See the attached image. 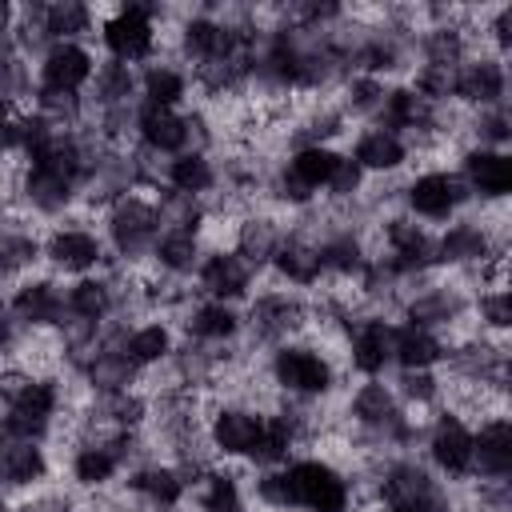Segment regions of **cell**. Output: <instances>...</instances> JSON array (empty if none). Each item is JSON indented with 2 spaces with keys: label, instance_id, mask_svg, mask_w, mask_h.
Returning <instances> with one entry per match:
<instances>
[{
  "label": "cell",
  "instance_id": "6da1fadb",
  "mask_svg": "<svg viewBox=\"0 0 512 512\" xmlns=\"http://www.w3.org/2000/svg\"><path fill=\"white\" fill-rule=\"evenodd\" d=\"M264 372L280 396H296V400H328L340 380L332 352L304 344V340L276 344L264 360Z\"/></svg>",
  "mask_w": 512,
  "mask_h": 512
},
{
  "label": "cell",
  "instance_id": "7a4b0ae2",
  "mask_svg": "<svg viewBox=\"0 0 512 512\" xmlns=\"http://www.w3.org/2000/svg\"><path fill=\"white\" fill-rule=\"evenodd\" d=\"M156 236H160V208L156 196H148L144 188H132L104 208V244L120 264L140 268L152 256Z\"/></svg>",
  "mask_w": 512,
  "mask_h": 512
},
{
  "label": "cell",
  "instance_id": "3957f363",
  "mask_svg": "<svg viewBox=\"0 0 512 512\" xmlns=\"http://www.w3.org/2000/svg\"><path fill=\"white\" fill-rule=\"evenodd\" d=\"M308 328V296L296 292V288H260L248 296V308H244V336L248 348H276V344H288V340H300Z\"/></svg>",
  "mask_w": 512,
  "mask_h": 512
},
{
  "label": "cell",
  "instance_id": "277c9868",
  "mask_svg": "<svg viewBox=\"0 0 512 512\" xmlns=\"http://www.w3.org/2000/svg\"><path fill=\"white\" fill-rule=\"evenodd\" d=\"M160 24H164V4H120L100 20V44L108 48V60L120 64H148L156 60L160 44Z\"/></svg>",
  "mask_w": 512,
  "mask_h": 512
},
{
  "label": "cell",
  "instance_id": "5b68a950",
  "mask_svg": "<svg viewBox=\"0 0 512 512\" xmlns=\"http://www.w3.org/2000/svg\"><path fill=\"white\" fill-rule=\"evenodd\" d=\"M284 480L292 512H352V484L324 456H292Z\"/></svg>",
  "mask_w": 512,
  "mask_h": 512
},
{
  "label": "cell",
  "instance_id": "8992f818",
  "mask_svg": "<svg viewBox=\"0 0 512 512\" xmlns=\"http://www.w3.org/2000/svg\"><path fill=\"white\" fill-rule=\"evenodd\" d=\"M372 236L380 240V252H372V256H384L396 276L412 280V276L440 272L436 268V232H428L424 224H416L408 212L380 216L372 224Z\"/></svg>",
  "mask_w": 512,
  "mask_h": 512
},
{
  "label": "cell",
  "instance_id": "52a82bcc",
  "mask_svg": "<svg viewBox=\"0 0 512 512\" xmlns=\"http://www.w3.org/2000/svg\"><path fill=\"white\" fill-rule=\"evenodd\" d=\"M464 208H472V192L456 168H424L404 180V212L412 220L448 224L464 216Z\"/></svg>",
  "mask_w": 512,
  "mask_h": 512
},
{
  "label": "cell",
  "instance_id": "ba28073f",
  "mask_svg": "<svg viewBox=\"0 0 512 512\" xmlns=\"http://www.w3.org/2000/svg\"><path fill=\"white\" fill-rule=\"evenodd\" d=\"M40 256L52 272L64 276H92L104 268L108 260V244L104 236H96L88 224L80 220H56L44 236H40Z\"/></svg>",
  "mask_w": 512,
  "mask_h": 512
},
{
  "label": "cell",
  "instance_id": "9c48e42d",
  "mask_svg": "<svg viewBox=\"0 0 512 512\" xmlns=\"http://www.w3.org/2000/svg\"><path fill=\"white\" fill-rule=\"evenodd\" d=\"M424 456L428 468L444 480V484H464L472 480V424L448 408H440L428 420L424 432Z\"/></svg>",
  "mask_w": 512,
  "mask_h": 512
},
{
  "label": "cell",
  "instance_id": "30bf717a",
  "mask_svg": "<svg viewBox=\"0 0 512 512\" xmlns=\"http://www.w3.org/2000/svg\"><path fill=\"white\" fill-rule=\"evenodd\" d=\"M504 252H508V244L480 216H456L436 236V268H448V272L480 268L484 260L504 256Z\"/></svg>",
  "mask_w": 512,
  "mask_h": 512
},
{
  "label": "cell",
  "instance_id": "8fae6325",
  "mask_svg": "<svg viewBox=\"0 0 512 512\" xmlns=\"http://www.w3.org/2000/svg\"><path fill=\"white\" fill-rule=\"evenodd\" d=\"M452 104H460L468 112L508 104V64L492 52H472L452 72Z\"/></svg>",
  "mask_w": 512,
  "mask_h": 512
},
{
  "label": "cell",
  "instance_id": "7c38bea8",
  "mask_svg": "<svg viewBox=\"0 0 512 512\" xmlns=\"http://www.w3.org/2000/svg\"><path fill=\"white\" fill-rule=\"evenodd\" d=\"M260 428H264V412L252 408V404H236V400H224L208 424H204V436L212 444V452L220 460H248L256 440H260Z\"/></svg>",
  "mask_w": 512,
  "mask_h": 512
},
{
  "label": "cell",
  "instance_id": "4fadbf2b",
  "mask_svg": "<svg viewBox=\"0 0 512 512\" xmlns=\"http://www.w3.org/2000/svg\"><path fill=\"white\" fill-rule=\"evenodd\" d=\"M460 180L472 192V204H500L512 192V156L508 148H460Z\"/></svg>",
  "mask_w": 512,
  "mask_h": 512
},
{
  "label": "cell",
  "instance_id": "5bb4252c",
  "mask_svg": "<svg viewBox=\"0 0 512 512\" xmlns=\"http://www.w3.org/2000/svg\"><path fill=\"white\" fill-rule=\"evenodd\" d=\"M256 288V272L232 252V248H208L200 268H196V292L204 300H220V304H240L248 300Z\"/></svg>",
  "mask_w": 512,
  "mask_h": 512
},
{
  "label": "cell",
  "instance_id": "9a60e30c",
  "mask_svg": "<svg viewBox=\"0 0 512 512\" xmlns=\"http://www.w3.org/2000/svg\"><path fill=\"white\" fill-rule=\"evenodd\" d=\"M8 308H12L20 328H60V320H64V288L56 284V276L28 272V276H20L12 284Z\"/></svg>",
  "mask_w": 512,
  "mask_h": 512
},
{
  "label": "cell",
  "instance_id": "2e32d148",
  "mask_svg": "<svg viewBox=\"0 0 512 512\" xmlns=\"http://www.w3.org/2000/svg\"><path fill=\"white\" fill-rule=\"evenodd\" d=\"M344 360L364 380H380L392 368V320L388 316H360L344 336Z\"/></svg>",
  "mask_w": 512,
  "mask_h": 512
},
{
  "label": "cell",
  "instance_id": "e0dca14e",
  "mask_svg": "<svg viewBox=\"0 0 512 512\" xmlns=\"http://www.w3.org/2000/svg\"><path fill=\"white\" fill-rule=\"evenodd\" d=\"M124 492L144 512H176L188 496V484L168 460H144V464L124 472Z\"/></svg>",
  "mask_w": 512,
  "mask_h": 512
},
{
  "label": "cell",
  "instance_id": "ac0fdd59",
  "mask_svg": "<svg viewBox=\"0 0 512 512\" xmlns=\"http://www.w3.org/2000/svg\"><path fill=\"white\" fill-rule=\"evenodd\" d=\"M52 456L32 440H0V488L4 496H32L48 484Z\"/></svg>",
  "mask_w": 512,
  "mask_h": 512
},
{
  "label": "cell",
  "instance_id": "d6986e66",
  "mask_svg": "<svg viewBox=\"0 0 512 512\" xmlns=\"http://www.w3.org/2000/svg\"><path fill=\"white\" fill-rule=\"evenodd\" d=\"M92 72H96V56L84 40L80 44L76 40L48 44V52L36 60V84L56 88V92H84Z\"/></svg>",
  "mask_w": 512,
  "mask_h": 512
},
{
  "label": "cell",
  "instance_id": "ffe728a7",
  "mask_svg": "<svg viewBox=\"0 0 512 512\" xmlns=\"http://www.w3.org/2000/svg\"><path fill=\"white\" fill-rule=\"evenodd\" d=\"M512 476V420L484 416L472 428V480H508Z\"/></svg>",
  "mask_w": 512,
  "mask_h": 512
},
{
  "label": "cell",
  "instance_id": "44dd1931",
  "mask_svg": "<svg viewBox=\"0 0 512 512\" xmlns=\"http://www.w3.org/2000/svg\"><path fill=\"white\" fill-rule=\"evenodd\" d=\"M284 232H288V228H284L272 212L252 208V212H244V216L236 220L232 252L260 276V272H268V264H272V256H276V248H280V240H284Z\"/></svg>",
  "mask_w": 512,
  "mask_h": 512
},
{
  "label": "cell",
  "instance_id": "7402d4cb",
  "mask_svg": "<svg viewBox=\"0 0 512 512\" xmlns=\"http://www.w3.org/2000/svg\"><path fill=\"white\" fill-rule=\"evenodd\" d=\"M180 328L196 344H232L244 336V312L236 304H220V300L200 296L180 312Z\"/></svg>",
  "mask_w": 512,
  "mask_h": 512
},
{
  "label": "cell",
  "instance_id": "603a6c76",
  "mask_svg": "<svg viewBox=\"0 0 512 512\" xmlns=\"http://www.w3.org/2000/svg\"><path fill=\"white\" fill-rule=\"evenodd\" d=\"M136 144L156 156L188 152V116L180 108H156L136 100Z\"/></svg>",
  "mask_w": 512,
  "mask_h": 512
},
{
  "label": "cell",
  "instance_id": "cb8c5ba5",
  "mask_svg": "<svg viewBox=\"0 0 512 512\" xmlns=\"http://www.w3.org/2000/svg\"><path fill=\"white\" fill-rule=\"evenodd\" d=\"M76 204H80V192H76L68 180H60V176H52V172H44V168H32V164L24 168L16 208H24L28 216L60 220L64 212H76Z\"/></svg>",
  "mask_w": 512,
  "mask_h": 512
},
{
  "label": "cell",
  "instance_id": "d4e9b609",
  "mask_svg": "<svg viewBox=\"0 0 512 512\" xmlns=\"http://www.w3.org/2000/svg\"><path fill=\"white\" fill-rule=\"evenodd\" d=\"M348 160H352L364 176H400L404 164H408V144H404L396 132L368 124V128L352 140Z\"/></svg>",
  "mask_w": 512,
  "mask_h": 512
},
{
  "label": "cell",
  "instance_id": "484cf974",
  "mask_svg": "<svg viewBox=\"0 0 512 512\" xmlns=\"http://www.w3.org/2000/svg\"><path fill=\"white\" fill-rule=\"evenodd\" d=\"M268 272L280 280V284H292V288H320V280H324V268H320V252H316V240H308V236H300V232H284V240H280V248H276V256H272V264H268Z\"/></svg>",
  "mask_w": 512,
  "mask_h": 512
},
{
  "label": "cell",
  "instance_id": "4316f807",
  "mask_svg": "<svg viewBox=\"0 0 512 512\" xmlns=\"http://www.w3.org/2000/svg\"><path fill=\"white\" fill-rule=\"evenodd\" d=\"M160 188H172L180 196L192 200H208L220 188V164L212 160V152H180L164 160L160 172Z\"/></svg>",
  "mask_w": 512,
  "mask_h": 512
},
{
  "label": "cell",
  "instance_id": "83f0119b",
  "mask_svg": "<svg viewBox=\"0 0 512 512\" xmlns=\"http://www.w3.org/2000/svg\"><path fill=\"white\" fill-rule=\"evenodd\" d=\"M88 108L92 112H112V108H132L140 100V80L132 64L120 60H100L92 80H88Z\"/></svg>",
  "mask_w": 512,
  "mask_h": 512
},
{
  "label": "cell",
  "instance_id": "f1b7e54d",
  "mask_svg": "<svg viewBox=\"0 0 512 512\" xmlns=\"http://www.w3.org/2000/svg\"><path fill=\"white\" fill-rule=\"evenodd\" d=\"M120 352L132 360V368L144 376L152 368H160L164 360H172L176 352V328L168 320H144V324H132L120 340Z\"/></svg>",
  "mask_w": 512,
  "mask_h": 512
},
{
  "label": "cell",
  "instance_id": "f546056e",
  "mask_svg": "<svg viewBox=\"0 0 512 512\" xmlns=\"http://www.w3.org/2000/svg\"><path fill=\"white\" fill-rule=\"evenodd\" d=\"M64 316L72 320H84V324H104L116 316V292H112V280L104 272H92V276H76L68 288H64Z\"/></svg>",
  "mask_w": 512,
  "mask_h": 512
},
{
  "label": "cell",
  "instance_id": "4dcf8cb0",
  "mask_svg": "<svg viewBox=\"0 0 512 512\" xmlns=\"http://www.w3.org/2000/svg\"><path fill=\"white\" fill-rule=\"evenodd\" d=\"M124 472L120 456L104 444V440H76L72 456H68V476L80 492H100L112 488V480Z\"/></svg>",
  "mask_w": 512,
  "mask_h": 512
},
{
  "label": "cell",
  "instance_id": "1f68e13d",
  "mask_svg": "<svg viewBox=\"0 0 512 512\" xmlns=\"http://www.w3.org/2000/svg\"><path fill=\"white\" fill-rule=\"evenodd\" d=\"M200 260H204L200 236H196V232H180V228H160V236H156V244H152V256H148V264H152L156 272L176 276V280L196 276Z\"/></svg>",
  "mask_w": 512,
  "mask_h": 512
},
{
  "label": "cell",
  "instance_id": "d6a6232c",
  "mask_svg": "<svg viewBox=\"0 0 512 512\" xmlns=\"http://www.w3.org/2000/svg\"><path fill=\"white\" fill-rule=\"evenodd\" d=\"M136 80H140V100L156 108H180L192 88L188 68H180L176 60H148L136 72Z\"/></svg>",
  "mask_w": 512,
  "mask_h": 512
},
{
  "label": "cell",
  "instance_id": "836d02e7",
  "mask_svg": "<svg viewBox=\"0 0 512 512\" xmlns=\"http://www.w3.org/2000/svg\"><path fill=\"white\" fill-rule=\"evenodd\" d=\"M436 364H444V336L416 324H392V368H436Z\"/></svg>",
  "mask_w": 512,
  "mask_h": 512
},
{
  "label": "cell",
  "instance_id": "e575fe53",
  "mask_svg": "<svg viewBox=\"0 0 512 512\" xmlns=\"http://www.w3.org/2000/svg\"><path fill=\"white\" fill-rule=\"evenodd\" d=\"M192 492H196V508L200 512H244V488H240V476L228 468V460H224V468L212 464L196 480Z\"/></svg>",
  "mask_w": 512,
  "mask_h": 512
},
{
  "label": "cell",
  "instance_id": "d590c367",
  "mask_svg": "<svg viewBox=\"0 0 512 512\" xmlns=\"http://www.w3.org/2000/svg\"><path fill=\"white\" fill-rule=\"evenodd\" d=\"M336 160H340V152H336L332 144H304V148H292L288 160H284L280 168H284L296 184H304V188L316 196V192L328 184Z\"/></svg>",
  "mask_w": 512,
  "mask_h": 512
},
{
  "label": "cell",
  "instance_id": "8d00e7d4",
  "mask_svg": "<svg viewBox=\"0 0 512 512\" xmlns=\"http://www.w3.org/2000/svg\"><path fill=\"white\" fill-rule=\"evenodd\" d=\"M396 400L412 412H428L432 404H440V388H444V376L436 368H396L392 384Z\"/></svg>",
  "mask_w": 512,
  "mask_h": 512
},
{
  "label": "cell",
  "instance_id": "74e56055",
  "mask_svg": "<svg viewBox=\"0 0 512 512\" xmlns=\"http://www.w3.org/2000/svg\"><path fill=\"white\" fill-rule=\"evenodd\" d=\"M44 28H48V40L60 44V40H76L88 36L96 28V12L80 0H52L44 4Z\"/></svg>",
  "mask_w": 512,
  "mask_h": 512
},
{
  "label": "cell",
  "instance_id": "f35d334b",
  "mask_svg": "<svg viewBox=\"0 0 512 512\" xmlns=\"http://www.w3.org/2000/svg\"><path fill=\"white\" fill-rule=\"evenodd\" d=\"M340 96H336V104H340V112L344 116H376L380 112V104H384V92H388V80H376V76H360V72H352L340 88H336Z\"/></svg>",
  "mask_w": 512,
  "mask_h": 512
},
{
  "label": "cell",
  "instance_id": "ab89813d",
  "mask_svg": "<svg viewBox=\"0 0 512 512\" xmlns=\"http://www.w3.org/2000/svg\"><path fill=\"white\" fill-rule=\"evenodd\" d=\"M472 316L484 336H508L512 328V296L508 288H484L472 296Z\"/></svg>",
  "mask_w": 512,
  "mask_h": 512
},
{
  "label": "cell",
  "instance_id": "60d3db41",
  "mask_svg": "<svg viewBox=\"0 0 512 512\" xmlns=\"http://www.w3.org/2000/svg\"><path fill=\"white\" fill-rule=\"evenodd\" d=\"M508 136H512L508 104L468 112V144H476V148H504V144H508Z\"/></svg>",
  "mask_w": 512,
  "mask_h": 512
},
{
  "label": "cell",
  "instance_id": "b9f144b4",
  "mask_svg": "<svg viewBox=\"0 0 512 512\" xmlns=\"http://www.w3.org/2000/svg\"><path fill=\"white\" fill-rule=\"evenodd\" d=\"M360 188H364V172L348 160V152H340V160H336V168H332V176L324 184L328 204H356Z\"/></svg>",
  "mask_w": 512,
  "mask_h": 512
},
{
  "label": "cell",
  "instance_id": "7bdbcfd3",
  "mask_svg": "<svg viewBox=\"0 0 512 512\" xmlns=\"http://www.w3.org/2000/svg\"><path fill=\"white\" fill-rule=\"evenodd\" d=\"M20 332H24V328L16 324V316H12V308H8V300L0 296V356L16 348V340H20Z\"/></svg>",
  "mask_w": 512,
  "mask_h": 512
},
{
  "label": "cell",
  "instance_id": "ee69618b",
  "mask_svg": "<svg viewBox=\"0 0 512 512\" xmlns=\"http://www.w3.org/2000/svg\"><path fill=\"white\" fill-rule=\"evenodd\" d=\"M12 16H16V8L0 0V40H8V28H12Z\"/></svg>",
  "mask_w": 512,
  "mask_h": 512
},
{
  "label": "cell",
  "instance_id": "f6af8a7d",
  "mask_svg": "<svg viewBox=\"0 0 512 512\" xmlns=\"http://www.w3.org/2000/svg\"><path fill=\"white\" fill-rule=\"evenodd\" d=\"M0 512H12V496H4V492H0Z\"/></svg>",
  "mask_w": 512,
  "mask_h": 512
},
{
  "label": "cell",
  "instance_id": "bcb514c9",
  "mask_svg": "<svg viewBox=\"0 0 512 512\" xmlns=\"http://www.w3.org/2000/svg\"><path fill=\"white\" fill-rule=\"evenodd\" d=\"M12 112H16V108H8V104H0V128H4V120H8Z\"/></svg>",
  "mask_w": 512,
  "mask_h": 512
}]
</instances>
